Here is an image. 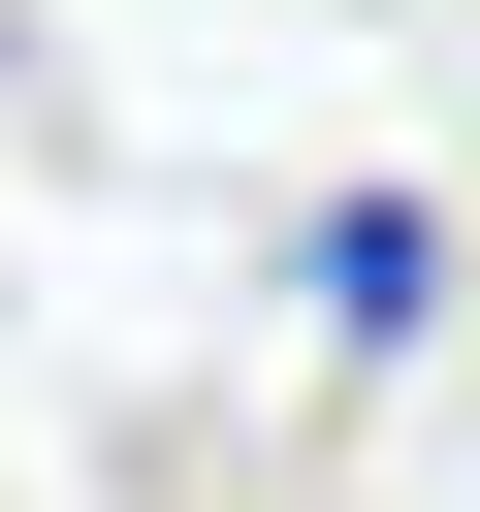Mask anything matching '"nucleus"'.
<instances>
[{
  "label": "nucleus",
  "instance_id": "1",
  "mask_svg": "<svg viewBox=\"0 0 480 512\" xmlns=\"http://www.w3.org/2000/svg\"><path fill=\"white\" fill-rule=\"evenodd\" d=\"M288 320H320V352H352V384H384V352H416V320H448V192H416V160H352V192H320V224H288Z\"/></svg>",
  "mask_w": 480,
  "mask_h": 512
}]
</instances>
